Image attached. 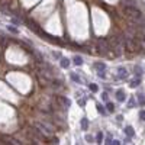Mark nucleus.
Returning a JSON list of instances; mask_svg holds the SVG:
<instances>
[{"label": "nucleus", "mask_w": 145, "mask_h": 145, "mask_svg": "<svg viewBox=\"0 0 145 145\" xmlns=\"http://www.w3.org/2000/svg\"><path fill=\"white\" fill-rule=\"evenodd\" d=\"M123 10H125V13L126 15H129V16H132V17H136V19H142V13H141V10H138L136 7H134V6H131V5H126L125 7H123Z\"/></svg>", "instance_id": "1"}, {"label": "nucleus", "mask_w": 145, "mask_h": 145, "mask_svg": "<svg viewBox=\"0 0 145 145\" xmlns=\"http://www.w3.org/2000/svg\"><path fill=\"white\" fill-rule=\"evenodd\" d=\"M123 41V48L128 51V52H135L138 49V42L136 39H122Z\"/></svg>", "instance_id": "2"}, {"label": "nucleus", "mask_w": 145, "mask_h": 145, "mask_svg": "<svg viewBox=\"0 0 145 145\" xmlns=\"http://www.w3.org/2000/svg\"><path fill=\"white\" fill-rule=\"evenodd\" d=\"M36 129H38L44 136H49L52 134V128H49L47 123H36Z\"/></svg>", "instance_id": "3"}, {"label": "nucleus", "mask_w": 145, "mask_h": 145, "mask_svg": "<svg viewBox=\"0 0 145 145\" xmlns=\"http://www.w3.org/2000/svg\"><path fill=\"white\" fill-rule=\"evenodd\" d=\"M97 47H99V49H100V52L102 54H107L109 52V49H110V45L107 44V41L106 39H99V42H97Z\"/></svg>", "instance_id": "4"}, {"label": "nucleus", "mask_w": 145, "mask_h": 145, "mask_svg": "<svg viewBox=\"0 0 145 145\" xmlns=\"http://www.w3.org/2000/svg\"><path fill=\"white\" fill-rule=\"evenodd\" d=\"M57 100H58V103H60V104H62V107H70V104H71V102H70L68 99L62 97V96H58V97H57Z\"/></svg>", "instance_id": "5"}, {"label": "nucleus", "mask_w": 145, "mask_h": 145, "mask_svg": "<svg viewBox=\"0 0 145 145\" xmlns=\"http://www.w3.org/2000/svg\"><path fill=\"white\" fill-rule=\"evenodd\" d=\"M116 96H118V100H119V102H123V100H125V93H123V90H118Z\"/></svg>", "instance_id": "6"}, {"label": "nucleus", "mask_w": 145, "mask_h": 145, "mask_svg": "<svg viewBox=\"0 0 145 145\" xmlns=\"http://www.w3.org/2000/svg\"><path fill=\"white\" fill-rule=\"evenodd\" d=\"M125 134L128 135V136H134V129H132V126H126V128H125Z\"/></svg>", "instance_id": "7"}, {"label": "nucleus", "mask_w": 145, "mask_h": 145, "mask_svg": "<svg viewBox=\"0 0 145 145\" xmlns=\"http://www.w3.org/2000/svg\"><path fill=\"white\" fill-rule=\"evenodd\" d=\"M70 65V60L68 58H61V67L62 68H67Z\"/></svg>", "instance_id": "8"}, {"label": "nucleus", "mask_w": 145, "mask_h": 145, "mask_svg": "<svg viewBox=\"0 0 145 145\" xmlns=\"http://www.w3.org/2000/svg\"><path fill=\"white\" fill-rule=\"evenodd\" d=\"M126 72H128V71H126L125 68H119V77H120V78L126 77V76H128V74H126Z\"/></svg>", "instance_id": "9"}, {"label": "nucleus", "mask_w": 145, "mask_h": 145, "mask_svg": "<svg viewBox=\"0 0 145 145\" xmlns=\"http://www.w3.org/2000/svg\"><path fill=\"white\" fill-rule=\"evenodd\" d=\"M74 64L81 65V64H83V58H81V57H78V55H76V57H74Z\"/></svg>", "instance_id": "10"}, {"label": "nucleus", "mask_w": 145, "mask_h": 145, "mask_svg": "<svg viewBox=\"0 0 145 145\" xmlns=\"http://www.w3.org/2000/svg\"><path fill=\"white\" fill-rule=\"evenodd\" d=\"M94 67H96L97 70H100V71H103V70L106 68V65H104L103 62H96V64H94Z\"/></svg>", "instance_id": "11"}, {"label": "nucleus", "mask_w": 145, "mask_h": 145, "mask_svg": "<svg viewBox=\"0 0 145 145\" xmlns=\"http://www.w3.org/2000/svg\"><path fill=\"white\" fill-rule=\"evenodd\" d=\"M106 107H107V110H109V112H113V110H115L113 103H107V104H106Z\"/></svg>", "instance_id": "12"}, {"label": "nucleus", "mask_w": 145, "mask_h": 145, "mask_svg": "<svg viewBox=\"0 0 145 145\" xmlns=\"http://www.w3.org/2000/svg\"><path fill=\"white\" fill-rule=\"evenodd\" d=\"M71 78H72V80H74L76 83H81V78H80L78 76H76V74H71Z\"/></svg>", "instance_id": "13"}, {"label": "nucleus", "mask_w": 145, "mask_h": 145, "mask_svg": "<svg viewBox=\"0 0 145 145\" xmlns=\"http://www.w3.org/2000/svg\"><path fill=\"white\" fill-rule=\"evenodd\" d=\"M88 88L92 90V92H97V86H96V84H93V83H92V84H88Z\"/></svg>", "instance_id": "14"}, {"label": "nucleus", "mask_w": 145, "mask_h": 145, "mask_svg": "<svg viewBox=\"0 0 145 145\" xmlns=\"http://www.w3.org/2000/svg\"><path fill=\"white\" fill-rule=\"evenodd\" d=\"M138 100H139V104H145V97H144L142 94L138 96Z\"/></svg>", "instance_id": "15"}, {"label": "nucleus", "mask_w": 145, "mask_h": 145, "mask_svg": "<svg viewBox=\"0 0 145 145\" xmlns=\"http://www.w3.org/2000/svg\"><path fill=\"white\" fill-rule=\"evenodd\" d=\"M87 125H88L87 119H83V120H81V126H83V129H87Z\"/></svg>", "instance_id": "16"}, {"label": "nucleus", "mask_w": 145, "mask_h": 145, "mask_svg": "<svg viewBox=\"0 0 145 145\" xmlns=\"http://www.w3.org/2000/svg\"><path fill=\"white\" fill-rule=\"evenodd\" d=\"M96 107H97V110H99L100 113H106V112H104V109H103V106H102V104H97Z\"/></svg>", "instance_id": "17"}, {"label": "nucleus", "mask_w": 145, "mask_h": 145, "mask_svg": "<svg viewBox=\"0 0 145 145\" xmlns=\"http://www.w3.org/2000/svg\"><path fill=\"white\" fill-rule=\"evenodd\" d=\"M7 29H9L10 32H13V33H17V29H16V28H13V26H7Z\"/></svg>", "instance_id": "18"}, {"label": "nucleus", "mask_w": 145, "mask_h": 145, "mask_svg": "<svg viewBox=\"0 0 145 145\" xmlns=\"http://www.w3.org/2000/svg\"><path fill=\"white\" fill-rule=\"evenodd\" d=\"M139 118H141L142 120H145V110H141V112H139Z\"/></svg>", "instance_id": "19"}, {"label": "nucleus", "mask_w": 145, "mask_h": 145, "mask_svg": "<svg viewBox=\"0 0 145 145\" xmlns=\"http://www.w3.org/2000/svg\"><path fill=\"white\" fill-rule=\"evenodd\" d=\"M139 83H141L139 80H135V81H132V83H131V86H132V87H136V86H138Z\"/></svg>", "instance_id": "20"}, {"label": "nucleus", "mask_w": 145, "mask_h": 145, "mask_svg": "<svg viewBox=\"0 0 145 145\" xmlns=\"http://www.w3.org/2000/svg\"><path fill=\"white\" fill-rule=\"evenodd\" d=\"M102 138H103V136H102V134L99 132V134H97V142H99V144H102Z\"/></svg>", "instance_id": "21"}, {"label": "nucleus", "mask_w": 145, "mask_h": 145, "mask_svg": "<svg viewBox=\"0 0 145 145\" xmlns=\"http://www.w3.org/2000/svg\"><path fill=\"white\" fill-rule=\"evenodd\" d=\"M134 104H135V100L131 99V100H129V107H134Z\"/></svg>", "instance_id": "22"}, {"label": "nucleus", "mask_w": 145, "mask_h": 145, "mask_svg": "<svg viewBox=\"0 0 145 145\" xmlns=\"http://www.w3.org/2000/svg\"><path fill=\"white\" fill-rule=\"evenodd\" d=\"M86 141H88V142H93V138H92V136H88V135H86Z\"/></svg>", "instance_id": "23"}, {"label": "nucleus", "mask_w": 145, "mask_h": 145, "mask_svg": "<svg viewBox=\"0 0 145 145\" xmlns=\"http://www.w3.org/2000/svg\"><path fill=\"white\" fill-rule=\"evenodd\" d=\"M135 72L136 74H141V67H135Z\"/></svg>", "instance_id": "24"}]
</instances>
